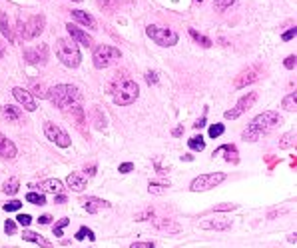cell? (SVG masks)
Returning <instances> with one entry per match:
<instances>
[{
  "instance_id": "6da1fadb",
  "label": "cell",
  "mask_w": 297,
  "mask_h": 248,
  "mask_svg": "<svg viewBox=\"0 0 297 248\" xmlns=\"http://www.w3.org/2000/svg\"><path fill=\"white\" fill-rule=\"evenodd\" d=\"M281 124V116L275 112V110H265L261 114H257L249 124H247V128L241 132V138L245 142H255L259 140L261 136L269 134L271 130H275L277 126Z\"/></svg>"
},
{
  "instance_id": "7a4b0ae2",
  "label": "cell",
  "mask_w": 297,
  "mask_h": 248,
  "mask_svg": "<svg viewBox=\"0 0 297 248\" xmlns=\"http://www.w3.org/2000/svg\"><path fill=\"white\" fill-rule=\"evenodd\" d=\"M48 98H50V102H52L56 108L66 110V108H72V106L78 104L80 92H78V88L72 86V84H56L54 88L48 90Z\"/></svg>"
},
{
  "instance_id": "3957f363",
  "label": "cell",
  "mask_w": 297,
  "mask_h": 248,
  "mask_svg": "<svg viewBox=\"0 0 297 248\" xmlns=\"http://www.w3.org/2000/svg\"><path fill=\"white\" fill-rule=\"evenodd\" d=\"M56 56L68 68H78L80 60H82L78 44L70 38H56Z\"/></svg>"
},
{
  "instance_id": "277c9868",
  "label": "cell",
  "mask_w": 297,
  "mask_h": 248,
  "mask_svg": "<svg viewBox=\"0 0 297 248\" xmlns=\"http://www.w3.org/2000/svg\"><path fill=\"white\" fill-rule=\"evenodd\" d=\"M122 58V52L116 48V46H110V44H100L94 48V54H92V60H94V66L98 70L102 68H108L114 60H120Z\"/></svg>"
},
{
  "instance_id": "5b68a950",
  "label": "cell",
  "mask_w": 297,
  "mask_h": 248,
  "mask_svg": "<svg viewBox=\"0 0 297 248\" xmlns=\"http://www.w3.org/2000/svg\"><path fill=\"white\" fill-rule=\"evenodd\" d=\"M138 96H140V88H138L136 80H132V78H126V80L120 82V86L114 90V102H116L118 106H128V104H132Z\"/></svg>"
},
{
  "instance_id": "8992f818",
  "label": "cell",
  "mask_w": 297,
  "mask_h": 248,
  "mask_svg": "<svg viewBox=\"0 0 297 248\" xmlns=\"http://www.w3.org/2000/svg\"><path fill=\"white\" fill-rule=\"evenodd\" d=\"M44 24H46V18L42 14H34L28 20L20 18L18 20V30H20L22 40H32V38L40 36V32L44 30Z\"/></svg>"
},
{
  "instance_id": "52a82bcc",
  "label": "cell",
  "mask_w": 297,
  "mask_h": 248,
  "mask_svg": "<svg viewBox=\"0 0 297 248\" xmlns=\"http://www.w3.org/2000/svg\"><path fill=\"white\" fill-rule=\"evenodd\" d=\"M146 34H148V38H152L158 46H174V44H178V40H180V36H178V32H174L172 28H160V26H148L146 28Z\"/></svg>"
},
{
  "instance_id": "ba28073f",
  "label": "cell",
  "mask_w": 297,
  "mask_h": 248,
  "mask_svg": "<svg viewBox=\"0 0 297 248\" xmlns=\"http://www.w3.org/2000/svg\"><path fill=\"white\" fill-rule=\"evenodd\" d=\"M225 180V174L223 172H210V174H200L198 178L192 180L190 184V190L192 192H204V190H210V188H216L218 184H222Z\"/></svg>"
},
{
  "instance_id": "9c48e42d",
  "label": "cell",
  "mask_w": 297,
  "mask_h": 248,
  "mask_svg": "<svg viewBox=\"0 0 297 248\" xmlns=\"http://www.w3.org/2000/svg\"><path fill=\"white\" fill-rule=\"evenodd\" d=\"M44 134H46V138L50 140V142H54L56 146H60V148H68L70 146V136H68V132L66 130H62L60 126H56L54 122H44Z\"/></svg>"
},
{
  "instance_id": "30bf717a",
  "label": "cell",
  "mask_w": 297,
  "mask_h": 248,
  "mask_svg": "<svg viewBox=\"0 0 297 248\" xmlns=\"http://www.w3.org/2000/svg\"><path fill=\"white\" fill-rule=\"evenodd\" d=\"M255 100H257V94L255 92H247L245 96H241L239 100H237V104H235V108H231V110H227L223 116L227 118V120H235V118H239L245 110H249L253 104H255Z\"/></svg>"
},
{
  "instance_id": "8fae6325",
  "label": "cell",
  "mask_w": 297,
  "mask_h": 248,
  "mask_svg": "<svg viewBox=\"0 0 297 248\" xmlns=\"http://www.w3.org/2000/svg\"><path fill=\"white\" fill-rule=\"evenodd\" d=\"M24 60L28 62V64H34V66H38V64H46V60H48V48L42 44V46H36V48H26L24 50Z\"/></svg>"
},
{
  "instance_id": "7c38bea8",
  "label": "cell",
  "mask_w": 297,
  "mask_h": 248,
  "mask_svg": "<svg viewBox=\"0 0 297 248\" xmlns=\"http://www.w3.org/2000/svg\"><path fill=\"white\" fill-rule=\"evenodd\" d=\"M12 96L16 98V102L20 104V106H24V110H28V112H34L38 106H36V100H34V96H32V92H28V90H24V88H20V86H16V88H12Z\"/></svg>"
},
{
  "instance_id": "4fadbf2b",
  "label": "cell",
  "mask_w": 297,
  "mask_h": 248,
  "mask_svg": "<svg viewBox=\"0 0 297 248\" xmlns=\"http://www.w3.org/2000/svg\"><path fill=\"white\" fill-rule=\"evenodd\" d=\"M255 80H259V70H257V68H247V70H243L241 74L235 76L233 86H235V88H245L247 84H251V82H255Z\"/></svg>"
},
{
  "instance_id": "5bb4252c",
  "label": "cell",
  "mask_w": 297,
  "mask_h": 248,
  "mask_svg": "<svg viewBox=\"0 0 297 248\" xmlns=\"http://www.w3.org/2000/svg\"><path fill=\"white\" fill-rule=\"evenodd\" d=\"M112 204L108 202V200H102V198H98V196H88L86 200H84V210L88 212V214H96V212H100V210H104V208H110Z\"/></svg>"
},
{
  "instance_id": "9a60e30c",
  "label": "cell",
  "mask_w": 297,
  "mask_h": 248,
  "mask_svg": "<svg viewBox=\"0 0 297 248\" xmlns=\"http://www.w3.org/2000/svg\"><path fill=\"white\" fill-rule=\"evenodd\" d=\"M14 156H16V146H14V142H12L10 138H6L4 134H0V158L10 160V158H14Z\"/></svg>"
},
{
  "instance_id": "2e32d148",
  "label": "cell",
  "mask_w": 297,
  "mask_h": 248,
  "mask_svg": "<svg viewBox=\"0 0 297 248\" xmlns=\"http://www.w3.org/2000/svg\"><path fill=\"white\" fill-rule=\"evenodd\" d=\"M200 228L202 230H227V228H231V220H225V218H222V220H218V218L204 220L200 224Z\"/></svg>"
},
{
  "instance_id": "e0dca14e",
  "label": "cell",
  "mask_w": 297,
  "mask_h": 248,
  "mask_svg": "<svg viewBox=\"0 0 297 248\" xmlns=\"http://www.w3.org/2000/svg\"><path fill=\"white\" fill-rule=\"evenodd\" d=\"M154 224H156V228H158V230H162V232H168V234H178V232L182 230V226H180L178 222L170 220V218H158Z\"/></svg>"
},
{
  "instance_id": "ac0fdd59",
  "label": "cell",
  "mask_w": 297,
  "mask_h": 248,
  "mask_svg": "<svg viewBox=\"0 0 297 248\" xmlns=\"http://www.w3.org/2000/svg\"><path fill=\"white\" fill-rule=\"evenodd\" d=\"M66 30H68V34L72 36V40H78V42H80V44H84V46H90V44H92V38H90L84 30L76 28L74 24H66Z\"/></svg>"
},
{
  "instance_id": "d6986e66",
  "label": "cell",
  "mask_w": 297,
  "mask_h": 248,
  "mask_svg": "<svg viewBox=\"0 0 297 248\" xmlns=\"http://www.w3.org/2000/svg\"><path fill=\"white\" fill-rule=\"evenodd\" d=\"M66 184H68L74 192H82V190L86 188L88 180H86V176H82V174H78V172H72V174L66 178Z\"/></svg>"
},
{
  "instance_id": "ffe728a7",
  "label": "cell",
  "mask_w": 297,
  "mask_h": 248,
  "mask_svg": "<svg viewBox=\"0 0 297 248\" xmlns=\"http://www.w3.org/2000/svg\"><path fill=\"white\" fill-rule=\"evenodd\" d=\"M2 116H4L8 122H20V118H22V108L12 106V104H6V106H2Z\"/></svg>"
},
{
  "instance_id": "44dd1931",
  "label": "cell",
  "mask_w": 297,
  "mask_h": 248,
  "mask_svg": "<svg viewBox=\"0 0 297 248\" xmlns=\"http://www.w3.org/2000/svg\"><path fill=\"white\" fill-rule=\"evenodd\" d=\"M72 18L78 20L80 24L88 26V28H96V20H94V16L88 14V12H84V10H72Z\"/></svg>"
},
{
  "instance_id": "7402d4cb",
  "label": "cell",
  "mask_w": 297,
  "mask_h": 248,
  "mask_svg": "<svg viewBox=\"0 0 297 248\" xmlns=\"http://www.w3.org/2000/svg\"><path fill=\"white\" fill-rule=\"evenodd\" d=\"M22 238L24 240H28V242H34V244H40L42 248H52V244L42 236V234H36V232H32V230H24V234H22Z\"/></svg>"
},
{
  "instance_id": "603a6c76",
  "label": "cell",
  "mask_w": 297,
  "mask_h": 248,
  "mask_svg": "<svg viewBox=\"0 0 297 248\" xmlns=\"http://www.w3.org/2000/svg\"><path fill=\"white\" fill-rule=\"evenodd\" d=\"M40 186H42V190H44V192H52L54 196H56V194H60V192L64 190L62 182H60V180H56V178H48V180H44Z\"/></svg>"
},
{
  "instance_id": "cb8c5ba5",
  "label": "cell",
  "mask_w": 297,
  "mask_h": 248,
  "mask_svg": "<svg viewBox=\"0 0 297 248\" xmlns=\"http://www.w3.org/2000/svg\"><path fill=\"white\" fill-rule=\"evenodd\" d=\"M0 30H2L4 38H8L10 44L16 42V38H14V34H12V28L8 26V20H6V14H4V12H0Z\"/></svg>"
},
{
  "instance_id": "d4e9b609",
  "label": "cell",
  "mask_w": 297,
  "mask_h": 248,
  "mask_svg": "<svg viewBox=\"0 0 297 248\" xmlns=\"http://www.w3.org/2000/svg\"><path fill=\"white\" fill-rule=\"evenodd\" d=\"M281 108H285V110L293 112V110L297 108V92H289V94L281 100Z\"/></svg>"
},
{
  "instance_id": "484cf974",
  "label": "cell",
  "mask_w": 297,
  "mask_h": 248,
  "mask_svg": "<svg viewBox=\"0 0 297 248\" xmlns=\"http://www.w3.org/2000/svg\"><path fill=\"white\" fill-rule=\"evenodd\" d=\"M92 116H94V124H96V128H98V130H104V128H106V116L102 114V110H100L98 106H94Z\"/></svg>"
},
{
  "instance_id": "4316f807",
  "label": "cell",
  "mask_w": 297,
  "mask_h": 248,
  "mask_svg": "<svg viewBox=\"0 0 297 248\" xmlns=\"http://www.w3.org/2000/svg\"><path fill=\"white\" fill-rule=\"evenodd\" d=\"M18 188H20L18 178H10V180H6V182H4L2 192H4V194H8V196H12V194H16V192H18Z\"/></svg>"
},
{
  "instance_id": "83f0119b",
  "label": "cell",
  "mask_w": 297,
  "mask_h": 248,
  "mask_svg": "<svg viewBox=\"0 0 297 248\" xmlns=\"http://www.w3.org/2000/svg\"><path fill=\"white\" fill-rule=\"evenodd\" d=\"M190 36H192V38H194L198 44H202L204 48H210V46H212V40H210L208 36L200 34V32H198V30H194V28H190Z\"/></svg>"
},
{
  "instance_id": "f1b7e54d",
  "label": "cell",
  "mask_w": 297,
  "mask_h": 248,
  "mask_svg": "<svg viewBox=\"0 0 297 248\" xmlns=\"http://www.w3.org/2000/svg\"><path fill=\"white\" fill-rule=\"evenodd\" d=\"M188 146H190L192 150H196V152H202V150L206 148V140H204L202 136H194V138L188 140Z\"/></svg>"
},
{
  "instance_id": "f546056e",
  "label": "cell",
  "mask_w": 297,
  "mask_h": 248,
  "mask_svg": "<svg viewBox=\"0 0 297 248\" xmlns=\"http://www.w3.org/2000/svg\"><path fill=\"white\" fill-rule=\"evenodd\" d=\"M291 146H295V132H287L279 140V148H291Z\"/></svg>"
},
{
  "instance_id": "4dcf8cb0",
  "label": "cell",
  "mask_w": 297,
  "mask_h": 248,
  "mask_svg": "<svg viewBox=\"0 0 297 248\" xmlns=\"http://www.w3.org/2000/svg\"><path fill=\"white\" fill-rule=\"evenodd\" d=\"M223 132H225V126H223V124H220V122L210 126V138H220Z\"/></svg>"
},
{
  "instance_id": "1f68e13d",
  "label": "cell",
  "mask_w": 297,
  "mask_h": 248,
  "mask_svg": "<svg viewBox=\"0 0 297 248\" xmlns=\"http://www.w3.org/2000/svg\"><path fill=\"white\" fill-rule=\"evenodd\" d=\"M26 200L32 202V204H40V206H42V204L46 202V196H44V194H38V192H28V194H26Z\"/></svg>"
},
{
  "instance_id": "d6a6232c",
  "label": "cell",
  "mask_w": 297,
  "mask_h": 248,
  "mask_svg": "<svg viewBox=\"0 0 297 248\" xmlns=\"http://www.w3.org/2000/svg\"><path fill=\"white\" fill-rule=\"evenodd\" d=\"M68 224H70V220H68V218H60V220H58V222L52 226V232H54V236H62V230H64Z\"/></svg>"
},
{
  "instance_id": "836d02e7",
  "label": "cell",
  "mask_w": 297,
  "mask_h": 248,
  "mask_svg": "<svg viewBox=\"0 0 297 248\" xmlns=\"http://www.w3.org/2000/svg\"><path fill=\"white\" fill-rule=\"evenodd\" d=\"M148 190H150V194H164L168 190V184H160V182H150V186H148Z\"/></svg>"
},
{
  "instance_id": "e575fe53",
  "label": "cell",
  "mask_w": 297,
  "mask_h": 248,
  "mask_svg": "<svg viewBox=\"0 0 297 248\" xmlns=\"http://www.w3.org/2000/svg\"><path fill=\"white\" fill-rule=\"evenodd\" d=\"M84 238H90V240H94L96 236H94V232L90 230V228H86V226H82L78 232H76V240H84Z\"/></svg>"
},
{
  "instance_id": "d590c367",
  "label": "cell",
  "mask_w": 297,
  "mask_h": 248,
  "mask_svg": "<svg viewBox=\"0 0 297 248\" xmlns=\"http://www.w3.org/2000/svg\"><path fill=\"white\" fill-rule=\"evenodd\" d=\"M235 2V0H216V10H220V12H223V10H227L231 4Z\"/></svg>"
},
{
  "instance_id": "8d00e7d4",
  "label": "cell",
  "mask_w": 297,
  "mask_h": 248,
  "mask_svg": "<svg viewBox=\"0 0 297 248\" xmlns=\"http://www.w3.org/2000/svg\"><path fill=\"white\" fill-rule=\"evenodd\" d=\"M20 206H22L20 200H10V202L4 204V210H6V212H14V210H20Z\"/></svg>"
},
{
  "instance_id": "74e56055",
  "label": "cell",
  "mask_w": 297,
  "mask_h": 248,
  "mask_svg": "<svg viewBox=\"0 0 297 248\" xmlns=\"http://www.w3.org/2000/svg\"><path fill=\"white\" fill-rule=\"evenodd\" d=\"M32 90H34V96H38V98H48V92H46V88H44L42 84H36Z\"/></svg>"
},
{
  "instance_id": "f35d334b",
  "label": "cell",
  "mask_w": 297,
  "mask_h": 248,
  "mask_svg": "<svg viewBox=\"0 0 297 248\" xmlns=\"http://www.w3.org/2000/svg\"><path fill=\"white\" fill-rule=\"evenodd\" d=\"M235 208H237V204H216L214 206L216 212H227V210H235Z\"/></svg>"
},
{
  "instance_id": "ab89813d",
  "label": "cell",
  "mask_w": 297,
  "mask_h": 248,
  "mask_svg": "<svg viewBox=\"0 0 297 248\" xmlns=\"http://www.w3.org/2000/svg\"><path fill=\"white\" fill-rule=\"evenodd\" d=\"M16 222H18L20 226H24V228H26V226H28V224L32 222V216H30V214H18Z\"/></svg>"
},
{
  "instance_id": "60d3db41",
  "label": "cell",
  "mask_w": 297,
  "mask_h": 248,
  "mask_svg": "<svg viewBox=\"0 0 297 248\" xmlns=\"http://www.w3.org/2000/svg\"><path fill=\"white\" fill-rule=\"evenodd\" d=\"M146 82L150 84V86H152V84H158V74L152 72V70H148V72H146Z\"/></svg>"
},
{
  "instance_id": "b9f144b4",
  "label": "cell",
  "mask_w": 297,
  "mask_h": 248,
  "mask_svg": "<svg viewBox=\"0 0 297 248\" xmlns=\"http://www.w3.org/2000/svg\"><path fill=\"white\" fill-rule=\"evenodd\" d=\"M4 232L6 234H14L16 232V222L14 220H6L4 222Z\"/></svg>"
},
{
  "instance_id": "7bdbcfd3",
  "label": "cell",
  "mask_w": 297,
  "mask_h": 248,
  "mask_svg": "<svg viewBox=\"0 0 297 248\" xmlns=\"http://www.w3.org/2000/svg\"><path fill=\"white\" fill-rule=\"evenodd\" d=\"M130 248H156L154 242H134L130 244Z\"/></svg>"
},
{
  "instance_id": "ee69618b",
  "label": "cell",
  "mask_w": 297,
  "mask_h": 248,
  "mask_svg": "<svg viewBox=\"0 0 297 248\" xmlns=\"http://www.w3.org/2000/svg\"><path fill=\"white\" fill-rule=\"evenodd\" d=\"M152 216H154V210H152V208H148L146 212L138 214V216H136V220H138V222H142V220H146V218H152Z\"/></svg>"
},
{
  "instance_id": "f6af8a7d",
  "label": "cell",
  "mask_w": 297,
  "mask_h": 248,
  "mask_svg": "<svg viewBox=\"0 0 297 248\" xmlns=\"http://www.w3.org/2000/svg\"><path fill=\"white\" fill-rule=\"evenodd\" d=\"M283 64H285V68H287V70H291V68H295V64H297V58L291 54V56H287V58H285V62H283Z\"/></svg>"
},
{
  "instance_id": "bcb514c9",
  "label": "cell",
  "mask_w": 297,
  "mask_h": 248,
  "mask_svg": "<svg viewBox=\"0 0 297 248\" xmlns=\"http://www.w3.org/2000/svg\"><path fill=\"white\" fill-rule=\"evenodd\" d=\"M98 4L104 6V8H116V0H98Z\"/></svg>"
},
{
  "instance_id": "7dc6e473",
  "label": "cell",
  "mask_w": 297,
  "mask_h": 248,
  "mask_svg": "<svg viewBox=\"0 0 297 248\" xmlns=\"http://www.w3.org/2000/svg\"><path fill=\"white\" fill-rule=\"evenodd\" d=\"M122 174H128V172H132L134 170V164L132 162H124V164H120V168H118Z\"/></svg>"
},
{
  "instance_id": "c3c4849f",
  "label": "cell",
  "mask_w": 297,
  "mask_h": 248,
  "mask_svg": "<svg viewBox=\"0 0 297 248\" xmlns=\"http://www.w3.org/2000/svg\"><path fill=\"white\" fill-rule=\"evenodd\" d=\"M295 34H297V28H289L287 32H283V36H281V38H283V40L287 42V40H291V38H293Z\"/></svg>"
},
{
  "instance_id": "681fc988",
  "label": "cell",
  "mask_w": 297,
  "mask_h": 248,
  "mask_svg": "<svg viewBox=\"0 0 297 248\" xmlns=\"http://www.w3.org/2000/svg\"><path fill=\"white\" fill-rule=\"evenodd\" d=\"M96 170H98V168H96V166H94V164H92V166H90V168H86V170H84V176H88V178H92V176H94V174H96Z\"/></svg>"
},
{
  "instance_id": "f907efd6",
  "label": "cell",
  "mask_w": 297,
  "mask_h": 248,
  "mask_svg": "<svg viewBox=\"0 0 297 248\" xmlns=\"http://www.w3.org/2000/svg\"><path fill=\"white\" fill-rule=\"evenodd\" d=\"M204 126H206V116H202V118L194 124V128H198V130H200V128H204Z\"/></svg>"
},
{
  "instance_id": "816d5d0a",
  "label": "cell",
  "mask_w": 297,
  "mask_h": 248,
  "mask_svg": "<svg viewBox=\"0 0 297 248\" xmlns=\"http://www.w3.org/2000/svg\"><path fill=\"white\" fill-rule=\"evenodd\" d=\"M50 220H52V218H50L48 214H44V216H40V218H38V222H40V224H50Z\"/></svg>"
},
{
  "instance_id": "f5cc1de1",
  "label": "cell",
  "mask_w": 297,
  "mask_h": 248,
  "mask_svg": "<svg viewBox=\"0 0 297 248\" xmlns=\"http://www.w3.org/2000/svg\"><path fill=\"white\" fill-rule=\"evenodd\" d=\"M54 200H56V204H64V202H66V196H64V194H58V196H54Z\"/></svg>"
},
{
  "instance_id": "db71d44e",
  "label": "cell",
  "mask_w": 297,
  "mask_h": 248,
  "mask_svg": "<svg viewBox=\"0 0 297 248\" xmlns=\"http://www.w3.org/2000/svg\"><path fill=\"white\" fill-rule=\"evenodd\" d=\"M182 132H184V128H182V126H178V128H174V132H172V134H174V136H180Z\"/></svg>"
},
{
  "instance_id": "11a10c76",
  "label": "cell",
  "mask_w": 297,
  "mask_h": 248,
  "mask_svg": "<svg viewBox=\"0 0 297 248\" xmlns=\"http://www.w3.org/2000/svg\"><path fill=\"white\" fill-rule=\"evenodd\" d=\"M182 160H188V162H190V160H194V156H192V154H184Z\"/></svg>"
},
{
  "instance_id": "9f6ffc18",
  "label": "cell",
  "mask_w": 297,
  "mask_h": 248,
  "mask_svg": "<svg viewBox=\"0 0 297 248\" xmlns=\"http://www.w3.org/2000/svg\"><path fill=\"white\" fill-rule=\"evenodd\" d=\"M4 56V44H0V58Z\"/></svg>"
},
{
  "instance_id": "6f0895ef",
  "label": "cell",
  "mask_w": 297,
  "mask_h": 248,
  "mask_svg": "<svg viewBox=\"0 0 297 248\" xmlns=\"http://www.w3.org/2000/svg\"><path fill=\"white\" fill-rule=\"evenodd\" d=\"M74 2H80V0H74Z\"/></svg>"
},
{
  "instance_id": "680465c9",
  "label": "cell",
  "mask_w": 297,
  "mask_h": 248,
  "mask_svg": "<svg viewBox=\"0 0 297 248\" xmlns=\"http://www.w3.org/2000/svg\"><path fill=\"white\" fill-rule=\"evenodd\" d=\"M198 2H204V0H198Z\"/></svg>"
}]
</instances>
